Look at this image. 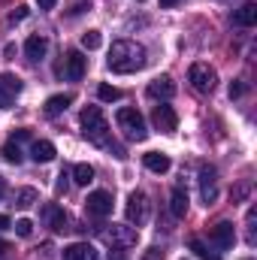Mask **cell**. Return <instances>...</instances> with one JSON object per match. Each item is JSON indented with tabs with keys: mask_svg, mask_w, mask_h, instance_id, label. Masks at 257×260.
I'll return each mask as SVG.
<instances>
[{
	"mask_svg": "<svg viewBox=\"0 0 257 260\" xmlns=\"http://www.w3.org/2000/svg\"><path fill=\"white\" fill-rule=\"evenodd\" d=\"M106 64H109V70H112V73H121V76L136 73V70H142V67H145V49H142L139 43L118 40V43H112Z\"/></svg>",
	"mask_w": 257,
	"mask_h": 260,
	"instance_id": "obj_1",
	"label": "cell"
},
{
	"mask_svg": "<svg viewBox=\"0 0 257 260\" xmlns=\"http://www.w3.org/2000/svg\"><path fill=\"white\" fill-rule=\"evenodd\" d=\"M79 121H82V133H85L88 142H94V145H100V148L112 145V142H109V121H106V115L100 112V106H85L82 115H79Z\"/></svg>",
	"mask_w": 257,
	"mask_h": 260,
	"instance_id": "obj_2",
	"label": "cell"
},
{
	"mask_svg": "<svg viewBox=\"0 0 257 260\" xmlns=\"http://www.w3.org/2000/svg\"><path fill=\"white\" fill-rule=\"evenodd\" d=\"M100 236H103V242L112 245L115 251H127V248H133V245L139 242V233H136V227H130V224H112V227H103Z\"/></svg>",
	"mask_w": 257,
	"mask_h": 260,
	"instance_id": "obj_3",
	"label": "cell"
},
{
	"mask_svg": "<svg viewBox=\"0 0 257 260\" xmlns=\"http://www.w3.org/2000/svg\"><path fill=\"white\" fill-rule=\"evenodd\" d=\"M115 121H118V127L124 130V136H127V139L142 142V139L148 136V130H145V118H142L136 109H130V106H124V109H118V112H115Z\"/></svg>",
	"mask_w": 257,
	"mask_h": 260,
	"instance_id": "obj_4",
	"label": "cell"
},
{
	"mask_svg": "<svg viewBox=\"0 0 257 260\" xmlns=\"http://www.w3.org/2000/svg\"><path fill=\"white\" fill-rule=\"evenodd\" d=\"M188 79H191V85L200 94H212L215 85H218V76H215V70L209 64H194L191 70H188Z\"/></svg>",
	"mask_w": 257,
	"mask_h": 260,
	"instance_id": "obj_5",
	"label": "cell"
},
{
	"mask_svg": "<svg viewBox=\"0 0 257 260\" xmlns=\"http://www.w3.org/2000/svg\"><path fill=\"white\" fill-rule=\"evenodd\" d=\"M21 88H24V82L15 73H0V109H9L18 100Z\"/></svg>",
	"mask_w": 257,
	"mask_h": 260,
	"instance_id": "obj_6",
	"label": "cell"
},
{
	"mask_svg": "<svg viewBox=\"0 0 257 260\" xmlns=\"http://www.w3.org/2000/svg\"><path fill=\"white\" fill-rule=\"evenodd\" d=\"M40 218H43V224H46L49 230H55V233L70 230V215H67L58 203H46V206H43V212H40Z\"/></svg>",
	"mask_w": 257,
	"mask_h": 260,
	"instance_id": "obj_7",
	"label": "cell"
},
{
	"mask_svg": "<svg viewBox=\"0 0 257 260\" xmlns=\"http://www.w3.org/2000/svg\"><path fill=\"white\" fill-rule=\"evenodd\" d=\"M209 242H212L218 251L233 248V242H236V230H233V224H230V221H218L215 227H209Z\"/></svg>",
	"mask_w": 257,
	"mask_h": 260,
	"instance_id": "obj_8",
	"label": "cell"
},
{
	"mask_svg": "<svg viewBox=\"0 0 257 260\" xmlns=\"http://www.w3.org/2000/svg\"><path fill=\"white\" fill-rule=\"evenodd\" d=\"M85 212H88L91 218H106V215H112V194H109V191H94V194H88Z\"/></svg>",
	"mask_w": 257,
	"mask_h": 260,
	"instance_id": "obj_9",
	"label": "cell"
},
{
	"mask_svg": "<svg viewBox=\"0 0 257 260\" xmlns=\"http://www.w3.org/2000/svg\"><path fill=\"white\" fill-rule=\"evenodd\" d=\"M124 215H127L130 224H145V218H148V197L142 194V191H133L127 200V209H124Z\"/></svg>",
	"mask_w": 257,
	"mask_h": 260,
	"instance_id": "obj_10",
	"label": "cell"
},
{
	"mask_svg": "<svg viewBox=\"0 0 257 260\" xmlns=\"http://www.w3.org/2000/svg\"><path fill=\"white\" fill-rule=\"evenodd\" d=\"M85 70H88V58L82 52H67L64 67H61V76H64L67 82H79L85 76Z\"/></svg>",
	"mask_w": 257,
	"mask_h": 260,
	"instance_id": "obj_11",
	"label": "cell"
},
{
	"mask_svg": "<svg viewBox=\"0 0 257 260\" xmlns=\"http://www.w3.org/2000/svg\"><path fill=\"white\" fill-rule=\"evenodd\" d=\"M151 121H154V127L160 130V133H173V130L179 127V115H176V109L173 106H154V112H151Z\"/></svg>",
	"mask_w": 257,
	"mask_h": 260,
	"instance_id": "obj_12",
	"label": "cell"
},
{
	"mask_svg": "<svg viewBox=\"0 0 257 260\" xmlns=\"http://www.w3.org/2000/svg\"><path fill=\"white\" fill-rule=\"evenodd\" d=\"M215 179H218L215 167H203V170H200V194H203V203H206V206H212V203L218 200V185H215Z\"/></svg>",
	"mask_w": 257,
	"mask_h": 260,
	"instance_id": "obj_13",
	"label": "cell"
},
{
	"mask_svg": "<svg viewBox=\"0 0 257 260\" xmlns=\"http://www.w3.org/2000/svg\"><path fill=\"white\" fill-rule=\"evenodd\" d=\"M148 97H151V100H170V97H176V82H173L170 76L151 79V82H148Z\"/></svg>",
	"mask_w": 257,
	"mask_h": 260,
	"instance_id": "obj_14",
	"label": "cell"
},
{
	"mask_svg": "<svg viewBox=\"0 0 257 260\" xmlns=\"http://www.w3.org/2000/svg\"><path fill=\"white\" fill-rule=\"evenodd\" d=\"M64 260H100V254L91 242H73L64 248Z\"/></svg>",
	"mask_w": 257,
	"mask_h": 260,
	"instance_id": "obj_15",
	"label": "cell"
},
{
	"mask_svg": "<svg viewBox=\"0 0 257 260\" xmlns=\"http://www.w3.org/2000/svg\"><path fill=\"white\" fill-rule=\"evenodd\" d=\"M46 52H49V40H46V37H40V34L27 37V43H24V55H27L30 61H43Z\"/></svg>",
	"mask_w": 257,
	"mask_h": 260,
	"instance_id": "obj_16",
	"label": "cell"
},
{
	"mask_svg": "<svg viewBox=\"0 0 257 260\" xmlns=\"http://www.w3.org/2000/svg\"><path fill=\"white\" fill-rule=\"evenodd\" d=\"M55 145L49 142V139H37L34 145H30V157L37 160V164H49V160H55Z\"/></svg>",
	"mask_w": 257,
	"mask_h": 260,
	"instance_id": "obj_17",
	"label": "cell"
},
{
	"mask_svg": "<svg viewBox=\"0 0 257 260\" xmlns=\"http://www.w3.org/2000/svg\"><path fill=\"white\" fill-rule=\"evenodd\" d=\"M257 21V3H242L236 12H233V24L236 27H251Z\"/></svg>",
	"mask_w": 257,
	"mask_h": 260,
	"instance_id": "obj_18",
	"label": "cell"
},
{
	"mask_svg": "<svg viewBox=\"0 0 257 260\" xmlns=\"http://www.w3.org/2000/svg\"><path fill=\"white\" fill-rule=\"evenodd\" d=\"M142 164H145V170H151V173H157V176H160V173H167V170L173 167V164H170V157H167V154H160V151H148V154L142 157Z\"/></svg>",
	"mask_w": 257,
	"mask_h": 260,
	"instance_id": "obj_19",
	"label": "cell"
},
{
	"mask_svg": "<svg viewBox=\"0 0 257 260\" xmlns=\"http://www.w3.org/2000/svg\"><path fill=\"white\" fill-rule=\"evenodd\" d=\"M70 103H73V94H55V97H49V100H46V115H49V118L61 115V112H67Z\"/></svg>",
	"mask_w": 257,
	"mask_h": 260,
	"instance_id": "obj_20",
	"label": "cell"
},
{
	"mask_svg": "<svg viewBox=\"0 0 257 260\" xmlns=\"http://www.w3.org/2000/svg\"><path fill=\"white\" fill-rule=\"evenodd\" d=\"M170 212H173L176 218H185V215H188V194H185L182 188H176L173 197H170Z\"/></svg>",
	"mask_w": 257,
	"mask_h": 260,
	"instance_id": "obj_21",
	"label": "cell"
},
{
	"mask_svg": "<svg viewBox=\"0 0 257 260\" xmlns=\"http://www.w3.org/2000/svg\"><path fill=\"white\" fill-rule=\"evenodd\" d=\"M73 182L76 185H91L94 182V167L91 164H76L73 167Z\"/></svg>",
	"mask_w": 257,
	"mask_h": 260,
	"instance_id": "obj_22",
	"label": "cell"
},
{
	"mask_svg": "<svg viewBox=\"0 0 257 260\" xmlns=\"http://www.w3.org/2000/svg\"><path fill=\"white\" fill-rule=\"evenodd\" d=\"M0 154H3V160H6V164H21V157H24L15 139H9V142H3V148H0Z\"/></svg>",
	"mask_w": 257,
	"mask_h": 260,
	"instance_id": "obj_23",
	"label": "cell"
},
{
	"mask_svg": "<svg viewBox=\"0 0 257 260\" xmlns=\"http://www.w3.org/2000/svg\"><path fill=\"white\" fill-rule=\"evenodd\" d=\"M37 200H40V194H37L34 188H21V191L15 194V206H18V209H30Z\"/></svg>",
	"mask_w": 257,
	"mask_h": 260,
	"instance_id": "obj_24",
	"label": "cell"
},
{
	"mask_svg": "<svg viewBox=\"0 0 257 260\" xmlns=\"http://www.w3.org/2000/svg\"><path fill=\"white\" fill-rule=\"evenodd\" d=\"M191 251H194V254H197L200 260H221L218 254H215V251H209V248H206V245H203V242H200L197 236L191 239Z\"/></svg>",
	"mask_w": 257,
	"mask_h": 260,
	"instance_id": "obj_25",
	"label": "cell"
},
{
	"mask_svg": "<svg viewBox=\"0 0 257 260\" xmlns=\"http://www.w3.org/2000/svg\"><path fill=\"white\" fill-rule=\"evenodd\" d=\"M82 46H85L88 52L100 49V46H103V37H100V30H88V34H82Z\"/></svg>",
	"mask_w": 257,
	"mask_h": 260,
	"instance_id": "obj_26",
	"label": "cell"
},
{
	"mask_svg": "<svg viewBox=\"0 0 257 260\" xmlns=\"http://www.w3.org/2000/svg\"><path fill=\"white\" fill-rule=\"evenodd\" d=\"M97 97L106 100V103H115V100H121V91H118L115 85H100V88H97Z\"/></svg>",
	"mask_w": 257,
	"mask_h": 260,
	"instance_id": "obj_27",
	"label": "cell"
},
{
	"mask_svg": "<svg viewBox=\"0 0 257 260\" xmlns=\"http://www.w3.org/2000/svg\"><path fill=\"white\" fill-rule=\"evenodd\" d=\"M15 233H18L21 239H27V236L34 233V221H27V218H21V221H15Z\"/></svg>",
	"mask_w": 257,
	"mask_h": 260,
	"instance_id": "obj_28",
	"label": "cell"
},
{
	"mask_svg": "<svg viewBox=\"0 0 257 260\" xmlns=\"http://www.w3.org/2000/svg\"><path fill=\"white\" fill-rule=\"evenodd\" d=\"M67 179H70V173H61V176H58V182H55V191H58V194H67V188H70V182H67Z\"/></svg>",
	"mask_w": 257,
	"mask_h": 260,
	"instance_id": "obj_29",
	"label": "cell"
},
{
	"mask_svg": "<svg viewBox=\"0 0 257 260\" xmlns=\"http://www.w3.org/2000/svg\"><path fill=\"white\" fill-rule=\"evenodd\" d=\"M27 18V6H15V12H9V21L15 24V21H24Z\"/></svg>",
	"mask_w": 257,
	"mask_h": 260,
	"instance_id": "obj_30",
	"label": "cell"
},
{
	"mask_svg": "<svg viewBox=\"0 0 257 260\" xmlns=\"http://www.w3.org/2000/svg\"><path fill=\"white\" fill-rule=\"evenodd\" d=\"M245 94V85L242 82H230V97H242Z\"/></svg>",
	"mask_w": 257,
	"mask_h": 260,
	"instance_id": "obj_31",
	"label": "cell"
},
{
	"mask_svg": "<svg viewBox=\"0 0 257 260\" xmlns=\"http://www.w3.org/2000/svg\"><path fill=\"white\" fill-rule=\"evenodd\" d=\"M145 260H164V251H157V248H151V251L145 254Z\"/></svg>",
	"mask_w": 257,
	"mask_h": 260,
	"instance_id": "obj_32",
	"label": "cell"
},
{
	"mask_svg": "<svg viewBox=\"0 0 257 260\" xmlns=\"http://www.w3.org/2000/svg\"><path fill=\"white\" fill-rule=\"evenodd\" d=\"M85 9H91V3H76V6H73V15H79V12H85Z\"/></svg>",
	"mask_w": 257,
	"mask_h": 260,
	"instance_id": "obj_33",
	"label": "cell"
},
{
	"mask_svg": "<svg viewBox=\"0 0 257 260\" xmlns=\"http://www.w3.org/2000/svg\"><path fill=\"white\" fill-rule=\"evenodd\" d=\"M37 3H40V9H55L58 0H37Z\"/></svg>",
	"mask_w": 257,
	"mask_h": 260,
	"instance_id": "obj_34",
	"label": "cell"
},
{
	"mask_svg": "<svg viewBox=\"0 0 257 260\" xmlns=\"http://www.w3.org/2000/svg\"><path fill=\"white\" fill-rule=\"evenodd\" d=\"M6 227H12V221H9L6 215H0V230H6Z\"/></svg>",
	"mask_w": 257,
	"mask_h": 260,
	"instance_id": "obj_35",
	"label": "cell"
},
{
	"mask_svg": "<svg viewBox=\"0 0 257 260\" xmlns=\"http://www.w3.org/2000/svg\"><path fill=\"white\" fill-rule=\"evenodd\" d=\"M6 251H9V242H6V239H0V257H3Z\"/></svg>",
	"mask_w": 257,
	"mask_h": 260,
	"instance_id": "obj_36",
	"label": "cell"
},
{
	"mask_svg": "<svg viewBox=\"0 0 257 260\" xmlns=\"http://www.w3.org/2000/svg\"><path fill=\"white\" fill-rule=\"evenodd\" d=\"M3 194H6V179L0 176V200H3Z\"/></svg>",
	"mask_w": 257,
	"mask_h": 260,
	"instance_id": "obj_37",
	"label": "cell"
},
{
	"mask_svg": "<svg viewBox=\"0 0 257 260\" xmlns=\"http://www.w3.org/2000/svg\"><path fill=\"white\" fill-rule=\"evenodd\" d=\"M176 3H182V0H160V6H176Z\"/></svg>",
	"mask_w": 257,
	"mask_h": 260,
	"instance_id": "obj_38",
	"label": "cell"
},
{
	"mask_svg": "<svg viewBox=\"0 0 257 260\" xmlns=\"http://www.w3.org/2000/svg\"><path fill=\"white\" fill-rule=\"evenodd\" d=\"M248 260H251V257H248Z\"/></svg>",
	"mask_w": 257,
	"mask_h": 260,
	"instance_id": "obj_39",
	"label": "cell"
}]
</instances>
